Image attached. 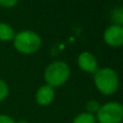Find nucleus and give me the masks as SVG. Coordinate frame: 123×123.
I'll use <instances>...</instances> for the list:
<instances>
[{"instance_id":"5","label":"nucleus","mask_w":123,"mask_h":123,"mask_svg":"<svg viewBox=\"0 0 123 123\" xmlns=\"http://www.w3.org/2000/svg\"><path fill=\"white\" fill-rule=\"evenodd\" d=\"M104 41L109 47L119 48L123 45V27L110 25L104 31Z\"/></svg>"},{"instance_id":"14","label":"nucleus","mask_w":123,"mask_h":123,"mask_svg":"<svg viewBox=\"0 0 123 123\" xmlns=\"http://www.w3.org/2000/svg\"><path fill=\"white\" fill-rule=\"evenodd\" d=\"M0 123H16V121L8 115H0Z\"/></svg>"},{"instance_id":"4","label":"nucleus","mask_w":123,"mask_h":123,"mask_svg":"<svg viewBox=\"0 0 123 123\" xmlns=\"http://www.w3.org/2000/svg\"><path fill=\"white\" fill-rule=\"evenodd\" d=\"M98 123H122L123 105L118 102H108L102 105L95 115Z\"/></svg>"},{"instance_id":"11","label":"nucleus","mask_w":123,"mask_h":123,"mask_svg":"<svg viewBox=\"0 0 123 123\" xmlns=\"http://www.w3.org/2000/svg\"><path fill=\"white\" fill-rule=\"evenodd\" d=\"M85 108H86V112L95 116L96 113H97V111L99 110L100 105H99V103H98L97 100H89V102L86 103Z\"/></svg>"},{"instance_id":"2","label":"nucleus","mask_w":123,"mask_h":123,"mask_svg":"<svg viewBox=\"0 0 123 123\" xmlns=\"http://www.w3.org/2000/svg\"><path fill=\"white\" fill-rule=\"evenodd\" d=\"M41 37L34 30H22L15 34L13 39V44L17 52L22 54L36 53L41 47Z\"/></svg>"},{"instance_id":"13","label":"nucleus","mask_w":123,"mask_h":123,"mask_svg":"<svg viewBox=\"0 0 123 123\" xmlns=\"http://www.w3.org/2000/svg\"><path fill=\"white\" fill-rule=\"evenodd\" d=\"M18 2V0H0V6L3 8H13Z\"/></svg>"},{"instance_id":"9","label":"nucleus","mask_w":123,"mask_h":123,"mask_svg":"<svg viewBox=\"0 0 123 123\" xmlns=\"http://www.w3.org/2000/svg\"><path fill=\"white\" fill-rule=\"evenodd\" d=\"M110 19L112 25H118L123 27V8L117 6L110 12Z\"/></svg>"},{"instance_id":"6","label":"nucleus","mask_w":123,"mask_h":123,"mask_svg":"<svg viewBox=\"0 0 123 123\" xmlns=\"http://www.w3.org/2000/svg\"><path fill=\"white\" fill-rule=\"evenodd\" d=\"M78 66L81 70L89 74H95L99 69L97 58L90 52H82L78 56Z\"/></svg>"},{"instance_id":"1","label":"nucleus","mask_w":123,"mask_h":123,"mask_svg":"<svg viewBox=\"0 0 123 123\" xmlns=\"http://www.w3.org/2000/svg\"><path fill=\"white\" fill-rule=\"evenodd\" d=\"M94 83L103 95H112L119 87V76L112 68H99L94 74Z\"/></svg>"},{"instance_id":"10","label":"nucleus","mask_w":123,"mask_h":123,"mask_svg":"<svg viewBox=\"0 0 123 123\" xmlns=\"http://www.w3.org/2000/svg\"><path fill=\"white\" fill-rule=\"evenodd\" d=\"M72 123H97L96 118L94 115H91L89 112H81L77 115L72 120Z\"/></svg>"},{"instance_id":"3","label":"nucleus","mask_w":123,"mask_h":123,"mask_svg":"<svg viewBox=\"0 0 123 123\" xmlns=\"http://www.w3.org/2000/svg\"><path fill=\"white\" fill-rule=\"evenodd\" d=\"M70 76V68L68 64L62 61L51 63L44 70V80L48 85L54 87L62 86L67 82Z\"/></svg>"},{"instance_id":"12","label":"nucleus","mask_w":123,"mask_h":123,"mask_svg":"<svg viewBox=\"0 0 123 123\" xmlns=\"http://www.w3.org/2000/svg\"><path fill=\"white\" fill-rule=\"evenodd\" d=\"M9 95V85L2 79H0V102L4 100Z\"/></svg>"},{"instance_id":"15","label":"nucleus","mask_w":123,"mask_h":123,"mask_svg":"<svg viewBox=\"0 0 123 123\" xmlns=\"http://www.w3.org/2000/svg\"><path fill=\"white\" fill-rule=\"evenodd\" d=\"M16 123H28L26 120H19V121H16Z\"/></svg>"},{"instance_id":"7","label":"nucleus","mask_w":123,"mask_h":123,"mask_svg":"<svg viewBox=\"0 0 123 123\" xmlns=\"http://www.w3.org/2000/svg\"><path fill=\"white\" fill-rule=\"evenodd\" d=\"M54 97H55L54 89L48 84L40 86L36 93L37 104L40 105V106H43V107L49 106V105L54 100Z\"/></svg>"},{"instance_id":"8","label":"nucleus","mask_w":123,"mask_h":123,"mask_svg":"<svg viewBox=\"0 0 123 123\" xmlns=\"http://www.w3.org/2000/svg\"><path fill=\"white\" fill-rule=\"evenodd\" d=\"M15 31L9 24L4 22H0V41H11L14 39Z\"/></svg>"}]
</instances>
